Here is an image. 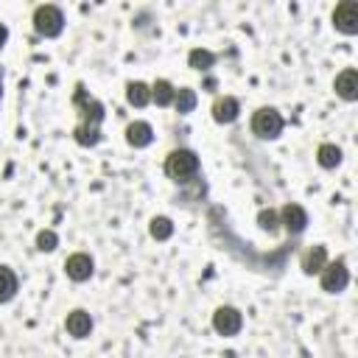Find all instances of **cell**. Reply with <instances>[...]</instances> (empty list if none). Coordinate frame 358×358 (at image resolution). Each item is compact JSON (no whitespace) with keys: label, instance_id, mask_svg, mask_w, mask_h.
Listing matches in <instances>:
<instances>
[{"label":"cell","instance_id":"obj_1","mask_svg":"<svg viewBox=\"0 0 358 358\" xmlns=\"http://www.w3.org/2000/svg\"><path fill=\"white\" fill-rule=\"evenodd\" d=\"M73 103L78 106V123L73 129V140L84 148H92L103 140V131H101V123L106 117V109L98 98H87L84 87L78 84L76 87V95H73Z\"/></svg>","mask_w":358,"mask_h":358},{"label":"cell","instance_id":"obj_2","mask_svg":"<svg viewBox=\"0 0 358 358\" xmlns=\"http://www.w3.org/2000/svg\"><path fill=\"white\" fill-rule=\"evenodd\" d=\"M199 173V154L190 148H173L165 157V176L176 185H187L193 182Z\"/></svg>","mask_w":358,"mask_h":358},{"label":"cell","instance_id":"obj_3","mask_svg":"<svg viewBox=\"0 0 358 358\" xmlns=\"http://www.w3.org/2000/svg\"><path fill=\"white\" fill-rule=\"evenodd\" d=\"M34 31L45 39H56L62 31H64V11L53 3H45V6H36L34 8Z\"/></svg>","mask_w":358,"mask_h":358},{"label":"cell","instance_id":"obj_4","mask_svg":"<svg viewBox=\"0 0 358 358\" xmlns=\"http://www.w3.org/2000/svg\"><path fill=\"white\" fill-rule=\"evenodd\" d=\"M282 126H285V120L274 106H260L252 115V134L260 140H277L282 134Z\"/></svg>","mask_w":358,"mask_h":358},{"label":"cell","instance_id":"obj_5","mask_svg":"<svg viewBox=\"0 0 358 358\" xmlns=\"http://www.w3.org/2000/svg\"><path fill=\"white\" fill-rule=\"evenodd\" d=\"M319 285H322V291H327V294H341L347 285H350V268H347V263L338 257V260H333V263H327L322 271H319Z\"/></svg>","mask_w":358,"mask_h":358},{"label":"cell","instance_id":"obj_6","mask_svg":"<svg viewBox=\"0 0 358 358\" xmlns=\"http://www.w3.org/2000/svg\"><path fill=\"white\" fill-rule=\"evenodd\" d=\"M241 327H243V313H241L238 308H232V305L215 308V313H213V330H215L218 336H224V338L238 336Z\"/></svg>","mask_w":358,"mask_h":358},{"label":"cell","instance_id":"obj_7","mask_svg":"<svg viewBox=\"0 0 358 358\" xmlns=\"http://www.w3.org/2000/svg\"><path fill=\"white\" fill-rule=\"evenodd\" d=\"M333 28L344 36H352L358 34V3L355 0H341L336 8H333Z\"/></svg>","mask_w":358,"mask_h":358},{"label":"cell","instance_id":"obj_8","mask_svg":"<svg viewBox=\"0 0 358 358\" xmlns=\"http://www.w3.org/2000/svg\"><path fill=\"white\" fill-rule=\"evenodd\" d=\"M277 215H280V224H282V229H285L288 235H302V232L308 229V213H305V207L296 204V201L282 204Z\"/></svg>","mask_w":358,"mask_h":358},{"label":"cell","instance_id":"obj_9","mask_svg":"<svg viewBox=\"0 0 358 358\" xmlns=\"http://www.w3.org/2000/svg\"><path fill=\"white\" fill-rule=\"evenodd\" d=\"M64 274H67V280H73V282H87V280L95 274V260H92L87 252H73V255L64 260Z\"/></svg>","mask_w":358,"mask_h":358},{"label":"cell","instance_id":"obj_10","mask_svg":"<svg viewBox=\"0 0 358 358\" xmlns=\"http://www.w3.org/2000/svg\"><path fill=\"white\" fill-rule=\"evenodd\" d=\"M210 112H213V120H215V123L229 126V123H235L238 115H241V101L232 98V95H221V98L213 101V109H210Z\"/></svg>","mask_w":358,"mask_h":358},{"label":"cell","instance_id":"obj_11","mask_svg":"<svg viewBox=\"0 0 358 358\" xmlns=\"http://www.w3.org/2000/svg\"><path fill=\"white\" fill-rule=\"evenodd\" d=\"M327 263H330V260H327V246H322V243L308 246V249L302 252V257H299V268H302V274H308V277L319 274Z\"/></svg>","mask_w":358,"mask_h":358},{"label":"cell","instance_id":"obj_12","mask_svg":"<svg viewBox=\"0 0 358 358\" xmlns=\"http://www.w3.org/2000/svg\"><path fill=\"white\" fill-rule=\"evenodd\" d=\"M333 90H336V95H338L341 101H347V103L358 101V70H355V67L341 70V73L336 76V81H333Z\"/></svg>","mask_w":358,"mask_h":358},{"label":"cell","instance_id":"obj_13","mask_svg":"<svg viewBox=\"0 0 358 358\" xmlns=\"http://www.w3.org/2000/svg\"><path fill=\"white\" fill-rule=\"evenodd\" d=\"M64 330H67L73 338H87V336L92 333V316H90L84 308H76V310L67 313Z\"/></svg>","mask_w":358,"mask_h":358},{"label":"cell","instance_id":"obj_14","mask_svg":"<svg viewBox=\"0 0 358 358\" xmlns=\"http://www.w3.org/2000/svg\"><path fill=\"white\" fill-rule=\"evenodd\" d=\"M151 140H154V129H151V123H145V120H134V123L126 126V143H129L131 148H145V145H151Z\"/></svg>","mask_w":358,"mask_h":358},{"label":"cell","instance_id":"obj_15","mask_svg":"<svg viewBox=\"0 0 358 358\" xmlns=\"http://www.w3.org/2000/svg\"><path fill=\"white\" fill-rule=\"evenodd\" d=\"M126 103L134 109H143L151 103V87L145 81H129L126 84Z\"/></svg>","mask_w":358,"mask_h":358},{"label":"cell","instance_id":"obj_16","mask_svg":"<svg viewBox=\"0 0 358 358\" xmlns=\"http://www.w3.org/2000/svg\"><path fill=\"white\" fill-rule=\"evenodd\" d=\"M341 159H344V151H341L336 143H322V145L316 148V162H319L324 171L338 168V165H341Z\"/></svg>","mask_w":358,"mask_h":358},{"label":"cell","instance_id":"obj_17","mask_svg":"<svg viewBox=\"0 0 358 358\" xmlns=\"http://www.w3.org/2000/svg\"><path fill=\"white\" fill-rule=\"evenodd\" d=\"M173 95H176V87L168 78H157L151 84V101L157 106H173Z\"/></svg>","mask_w":358,"mask_h":358},{"label":"cell","instance_id":"obj_18","mask_svg":"<svg viewBox=\"0 0 358 358\" xmlns=\"http://www.w3.org/2000/svg\"><path fill=\"white\" fill-rule=\"evenodd\" d=\"M17 291H20L17 274H14L8 266H0V305H3V302H11V299L17 296Z\"/></svg>","mask_w":358,"mask_h":358},{"label":"cell","instance_id":"obj_19","mask_svg":"<svg viewBox=\"0 0 358 358\" xmlns=\"http://www.w3.org/2000/svg\"><path fill=\"white\" fill-rule=\"evenodd\" d=\"M213 64H215V53L207 50V48H193V50L187 53V67H193V70H199V73L210 70Z\"/></svg>","mask_w":358,"mask_h":358},{"label":"cell","instance_id":"obj_20","mask_svg":"<svg viewBox=\"0 0 358 358\" xmlns=\"http://www.w3.org/2000/svg\"><path fill=\"white\" fill-rule=\"evenodd\" d=\"M148 235H151L154 241H168V238L173 235V221H171L168 215H154V218L148 221Z\"/></svg>","mask_w":358,"mask_h":358},{"label":"cell","instance_id":"obj_21","mask_svg":"<svg viewBox=\"0 0 358 358\" xmlns=\"http://www.w3.org/2000/svg\"><path fill=\"white\" fill-rule=\"evenodd\" d=\"M196 90H190V87H179L176 90V95H173V109L179 112V115H187V112H193L196 109Z\"/></svg>","mask_w":358,"mask_h":358},{"label":"cell","instance_id":"obj_22","mask_svg":"<svg viewBox=\"0 0 358 358\" xmlns=\"http://www.w3.org/2000/svg\"><path fill=\"white\" fill-rule=\"evenodd\" d=\"M257 227H260L263 232L274 235V232L280 229V215H277V210H271V207H263V210L257 213Z\"/></svg>","mask_w":358,"mask_h":358},{"label":"cell","instance_id":"obj_23","mask_svg":"<svg viewBox=\"0 0 358 358\" xmlns=\"http://www.w3.org/2000/svg\"><path fill=\"white\" fill-rule=\"evenodd\" d=\"M59 246V235L53 229H39L36 232V249L39 252H53Z\"/></svg>","mask_w":358,"mask_h":358},{"label":"cell","instance_id":"obj_24","mask_svg":"<svg viewBox=\"0 0 358 358\" xmlns=\"http://www.w3.org/2000/svg\"><path fill=\"white\" fill-rule=\"evenodd\" d=\"M6 39H8V28H6V22H0V50L6 45Z\"/></svg>","mask_w":358,"mask_h":358},{"label":"cell","instance_id":"obj_25","mask_svg":"<svg viewBox=\"0 0 358 358\" xmlns=\"http://www.w3.org/2000/svg\"><path fill=\"white\" fill-rule=\"evenodd\" d=\"M0 95H3V78H0Z\"/></svg>","mask_w":358,"mask_h":358}]
</instances>
